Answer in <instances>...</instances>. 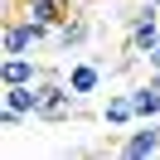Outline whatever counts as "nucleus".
<instances>
[{"instance_id": "1", "label": "nucleus", "mask_w": 160, "mask_h": 160, "mask_svg": "<svg viewBox=\"0 0 160 160\" xmlns=\"http://www.w3.org/2000/svg\"><path fill=\"white\" fill-rule=\"evenodd\" d=\"M34 92H39V102H34V117L39 121H53V126H58V121H68V117L82 112V97L58 78V73H44V78L34 82Z\"/></svg>"}, {"instance_id": "2", "label": "nucleus", "mask_w": 160, "mask_h": 160, "mask_svg": "<svg viewBox=\"0 0 160 160\" xmlns=\"http://www.w3.org/2000/svg\"><path fill=\"white\" fill-rule=\"evenodd\" d=\"M155 44H160V5L150 0V5H141L126 20V53L131 58H146Z\"/></svg>"}, {"instance_id": "3", "label": "nucleus", "mask_w": 160, "mask_h": 160, "mask_svg": "<svg viewBox=\"0 0 160 160\" xmlns=\"http://www.w3.org/2000/svg\"><path fill=\"white\" fill-rule=\"evenodd\" d=\"M49 34H53L49 24L29 20V15H10V20H5V34H0V49L5 53H34Z\"/></svg>"}, {"instance_id": "4", "label": "nucleus", "mask_w": 160, "mask_h": 160, "mask_svg": "<svg viewBox=\"0 0 160 160\" xmlns=\"http://www.w3.org/2000/svg\"><path fill=\"white\" fill-rule=\"evenodd\" d=\"M102 78H107V63H102L97 53H78V58L68 63V73H63V82H68L82 102H88L92 92H102Z\"/></svg>"}, {"instance_id": "5", "label": "nucleus", "mask_w": 160, "mask_h": 160, "mask_svg": "<svg viewBox=\"0 0 160 160\" xmlns=\"http://www.w3.org/2000/svg\"><path fill=\"white\" fill-rule=\"evenodd\" d=\"M34 102H39L34 82H10V88H5V112H0L5 131H15L20 121H29V117H34Z\"/></svg>"}, {"instance_id": "6", "label": "nucleus", "mask_w": 160, "mask_h": 160, "mask_svg": "<svg viewBox=\"0 0 160 160\" xmlns=\"http://www.w3.org/2000/svg\"><path fill=\"white\" fill-rule=\"evenodd\" d=\"M102 126H112V131H126V126H136V102H131V92H107V102H102Z\"/></svg>"}, {"instance_id": "7", "label": "nucleus", "mask_w": 160, "mask_h": 160, "mask_svg": "<svg viewBox=\"0 0 160 160\" xmlns=\"http://www.w3.org/2000/svg\"><path fill=\"white\" fill-rule=\"evenodd\" d=\"M121 155H126V160L160 155V121H141V131H131V136L121 141Z\"/></svg>"}, {"instance_id": "8", "label": "nucleus", "mask_w": 160, "mask_h": 160, "mask_svg": "<svg viewBox=\"0 0 160 160\" xmlns=\"http://www.w3.org/2000/svg\"><path fill=\"white\" fill-rule=\"evenodd\" d=\"M44 68L34 63V53H5L0 63V88H10V82H39Z\"/></svg>"}, {"instance_id": "9", "label": "nucleus", "mask_w": 160, "mask_h": 160, "mask_svg": "<svg viewBox=\"0 0 160 160\" xmlns=\"http://www.w3.org/2000/svg\"><path fill=\"white\" fill-rule=\"evenodd\" d=\"M53 39H58V49H63V53H78L82 44L92 39V20H88V15H68V20L53 29Z\"/></svg>"}, {"instance_id": "10", "label": "nucleus", "mask_w": 160, "mask_h": 160, "mask_svg": "<svg viewBox=\"0 0 160 160\" xmlns=\"http://www.w3.org/2000/svg\"><path fill=\"white\" fill-rule=\"evenodd\" d=\"M20 15H29V20L58 29V24L68 20V0H20Z\"/></svg>"}, {"instance_id": "11", "label": "nucleus", "mask_w": 160, "mask_h": 160, "mask_svg": "<svg viewBox=\"0 0 160 160\" xmlns=\"http://www.w3.org/2000/svg\"><path fill=\"white\" fill-rule=\"evenodd\" d=\"M131 102H136V121H160V88L155 82L131 88Z\"/></svg>"}, {"instance_id": "12", "label": "nucleus", "mask_w": 160, "mask_h": 160, "mask_svg": "<svg viewBox=\"0 0 160 160\" xmlns=\"http://www.w3.org/2000/svg\"><path fill=\"white\" fill-rule=\"evenodd\" d=\"M146 68H160V44H155V49L146 53Z\"/></svg>"}, {"instance_id": "13", "label": "nucleus", "mask_w": 160, "mask_h": 160, "mask_svg": "<svg viewBox=\"0 0 160 160\" xmlns=\"http://www.w3.org/2000/svg\"><path fill=\"white\" fill-rule=\"evenodd\" d=\"M68 5H82V0H68Z\"/></svg>"}, {"instance_id": "14", "label": "nucleus", "mask_w": 160, "mask_h": 160, "mask_svg": "<svg viewBox=\"0 0 160 160\" xmlns=\"http://www.w3.org/2000/svg\"><path fill=\"white\" fill-rule=\"evenodd\" d=\"M155 5H160V0H155Z\"/></svg>"}]
</instances>
